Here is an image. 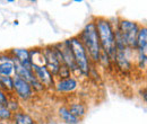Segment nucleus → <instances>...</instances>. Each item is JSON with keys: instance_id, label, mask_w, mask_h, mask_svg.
<instances>
[{"instance_id": "obj_1", "label": "nucleus", "mask_w": 147, "mask_h": 124, "mask_svg": "<svg viewBox=\"0 0 147 124\" xmlns=\"http://www.w3.org/2000/svg\"><path fill=\"white\" fill-rule=\"evenodd\" d=\"M93 21L96 27L102 53L108 55L111 61H114L117 49H115V33L112 23L105 17H95Z\"/></svg>"}, {"instance_id": "obj_2", "label": "nucleus", "mask_w": 147, "mask_h": 124, "mask_svg": "<svg viewBox=\"0 0 147 124\" xmlns=\"http://www.w3.org/2000/svg\"><path fill=\"white\" fill-rule=\"evenodd\" d=\"M79 41L82 42L83 46L85 48L86 52L90 56V60L93 63H100L101 55H102V49L98 41V36L96 32V27L94 21H90L85 25L83 31L77 35Z\"/></svg>"}, {"instance_id": "obj_3", "label": "nucleus", "mask_w": 147, "mask_h": 124, "mask_svg": "<svg viewBox=\"0 0 147 124\" xmlns=\"http://www.w3.org/2000/svg\"><path fill=\"white\" fill-rule=\"evenodd\" d=\"M67 42H68V45L71 50L78 73L84 76V77H87L90 74V71H91V63L92 62L90 60V56L86 52L85 48L83 46L82 42L79 41V38L77 36L70 37L69 40H67Z\"/></svg>"}, {"instance_id": "obj_4", "label": "nucleus", "mask_w": 147, "mask_h": 124, "mask_svg": "<svg viewBox=\"0 0 147 124\" xmlns=\"http://www.w3.org/2000/svg\"><path fill=\"white\" fill-rule=\"evenodd\" d=\"M139 27L140 26L136 21L128 19H120L117 25V29L128 50H136V41Z\"/></svg>"}, {"instance_id": "obj_5", "label": "nucleus", "mask_w": 147, "mask_h": 124, "mask_svg": "<svg viewBox=\"0 0 147 124\" xmlns=\"http://www.w3.org/2000/svg\"><path fill=\"white\" fill-rule=\"evenodd\" d=\"M13 80H14L13 92L15 94L17 98L22 101H30L34 96V90L28 82H26L25 80L20 79L19 77H16V76L13 77Z\"/></svg>"}, {"instance_id": "obj_6", "label": "nucleus", "mask_w": 147, "mask_h": 124, "mask_svg": "<svg viewBox=\"0 0 147 124\" xmlns=\"http://www.w3.org/2000/svg\"><path fill=\"white\" fill-rule=\"evenodd\" d=\"M55 46L59 50L60 55H61V59H62V64L66 66L69 70L71 71V73H76L78 72L77 70V67H76V63H75V60H74L73 53H71V50L68 45V42L67 40L61 42V43H57L55 44Z\"/></svg>"}, {"instance_id": "obj_7", "label": "nucleus", "mask_w": 147, "mask_h": 124, "mask_svg": "<svg viewBox=\"0 0 147 124\" xmlns=\"http://www.w3.org/2000/svg\"><path fill=\"white\" fill-rule=\"evenodd\" d=\"M43 52H44V56H45V68L50 71L51 74L55 78L58 74V71L62 64L60 63L52 45H48V46L43 48Z\"/></svg>"}, {"instance_id": "obj_8", "label": "nucleus", "mask_w": 147, "mask_h": 124, "mask_svg": "<svg viewBox=\"0 0 147 124\" xmlns=\"http://www.w3.org/2000/svg\"><path fill=\"white\" fill-rule=\"evenodd\" d=\"M32 71L36 79L44 86V88H53L55 86V77L45 67L41 66H32Z\"/></svg>"}, {"instance_id": "obj_9", "label": "nucleus", "mask_w": 147, "mask_h": 124, "mask_svg": "<svg viewBox=\"0 0 147 124\" xmlns=\"http://www.w3.org/2000/svg\"><path fill=\"white\" fill-rule=\"evenodd\" d=\"M78 86H79L78 80L71 76L65 79H57L55 81L53 88L55 89L57 92H60V94H70L78 88Z\"/></svg>"}, {"instance_id": "obj_10", "label": "nucleus", "mask_w": 147, "mask_h": 124, "mask_svg": "<svg viewBox=\"0 0 147 124\" xmlns=\"http://www.w3.org/2000/svg\"><path fill=\"white\" fill-rule=\"evenodd\" d=\"M0 74L6 77H14L15 76V64L14 59L8 52L0 53Z\"/></svg>"}, {"instance_id": "obj_11", "label": "nucleus", "mask_w": 147, "mask_h": 124, "mask_svg": "<svg viewBox=\"0 0 147 124\" xmlns=\"http://www.w3.org/2000/svg\"><path fill=\"white\" fill-rule=\"evenodd\" d=\"M9 53L13 56V59L16 60L17 62H19L22 66H24L27 69H32L28 49H19V48H17V49H11L9 51Z\"/></svg>"}, {"instance_id": "obj_12", "label": "nucleus", "mask_w": 147, "mask_h": 124, "mask_svg": "<svg viewBox=\"0 0 147 124\" xmlns=\"http://www.w3.org/2000/svg\"><path fill=\"white\" fill-rule=\"evenodd\" d=\"M10 121L13 122V124H37L35 119L32 115H30L28 113L20 111V109L13 113Z\"/></svg>"}, {"instance_id": "obj_13", "label": "nucleus", "mask_w": 147, "mask_h": 124, "mask_svg": "<svg viewBox=\"0 0 147 124\" xmlns=\"http://www.w3.org/2000/svg\"><path fill=\"white\" fill-rule=\"evenodd\" d=\"M136 50L138 53L146 54L147 50V28L146 26H140L136 41Z\"/></svg>"}, {"instance_id": "obj_14", "label": "nucleus", "mask_w": 147, "mask_h": 124, "mask_svg": "<svg viewBox=\"0 0 147 124\" xmlns=\"http://www.w3.org/2000/svg\"><path fill=\"white\" fill-rule=\"evenodd\" d=\"M67 107H68L69 112L73 114L74 116H76L80 121L87 114V106H86V104H84L82 102H73Z\"/></svg>"}, {"instance_id": "obj_15", "label": "nucleus", "mask_w": 147, "mask_h": 124, "mask_svg": "<svg viewBox=\"0 0 147 124\" xmlns=\"http://www.w3.org/2000/svg\"><path fill=\"white\" fill-rule=\"evenodd\" d=\"M58 115L61 119V121L66 124H79L80 120L74 116L73 114L69 112L67 106H60L58 109Z\"/></svg>"}, {"instance_id": "obj_16", "label": "nucleus", "mask_w": 147, "mask_h": 124, "mask_svg": "<svg viewBox=\"0 0 147 124\" xmlns=\"http://www.w3.org/2000/svg\"><path fill=\"white\" fill-rule=\"evenodd\" d=\"M13 77H6L0 74V89H2L7 95H13Z\"/></svg>"}, {"instance_id": "obj_17", "label": "nucleus", "mask_w": 147, "mask_h": 124, "mask_svg": "<svg viewBox=\"0 0 147 124\" xmlns=\"http://www.w3.org/2000/svg\"><path fill=\"white\" fill-rule=\"evenodd\" d=\"M13 116V113L5 105H0V122H7L10 121Z\"/></svg>"}, {"instance_id": "obj_18", "label": "nucleus", "mask_w": 147, "mask_h": 124, "mask_svg": "<svg viewBox=\"0 0 147 124\" xmlns=\"http://www.w3.org/2000/svg\"><path fill=\"white\" fill-rule=\"evenodd\" d=\"M7 108L11 112V113H15V112H17L19 111V103L18 101L16 99V97L15 96H9L8 97V103H7Z\"/></svg>"}, {"instance_id": "obj_19", "label": "nucleus", "mask_w": 147, "mask_h": 124, "mask_svg": "<svg viewBox=\"0 0 147 124\" xmlns=\"http://www.w3.org/2000/svg\"><path fill=\"white\" fill-rule=\"evenodd\" d=\"M69 77H71V71L69 70L66 66H61L60 67V69L58 71V74H57V79H65V78H69Z\"/></svg>"}, {"instance_id": "obj_20", "label": "nucleus", "mask_w": 147, "mask_h": 124, "mask_svg": "<svg viewBox=\"0 0 147 124\" xmlns=\"http://www.w3.org/2000/svg\"><path fill=\"white\" fill-rule=\"evenodd\" d=\"M146 54L138 53V66L140 69H146Z\"/></svg>"}, {"instance_id": "obj_21", "label": "nucleus", "mask_w": 147, "mask_h": 124, "mask_svg": "<svg viewBox=\"0 0 147 124\" xmlns=\"http://www.w3.org/2000/svg\"><path fill=\"white\" fill-rule=\"evenodd\" d=\"M8 97L9 95H7L2 89H0V105H7L8 103Z\"/></svg>"}, {"instance_id": "obj_22", "label": "nucleus", "mask_w": 147, "mask_h": 124, "mask_svg": "<svg viewBox=\"0 0 147 124\" xmlns=\"http://www.w3.org/2000/svg\"><path fill=\"white\" fill-rule=\"evenodd\" d=\"M0 124H8V123H5V122H0Z\"/></svg>"}]
</instances>
